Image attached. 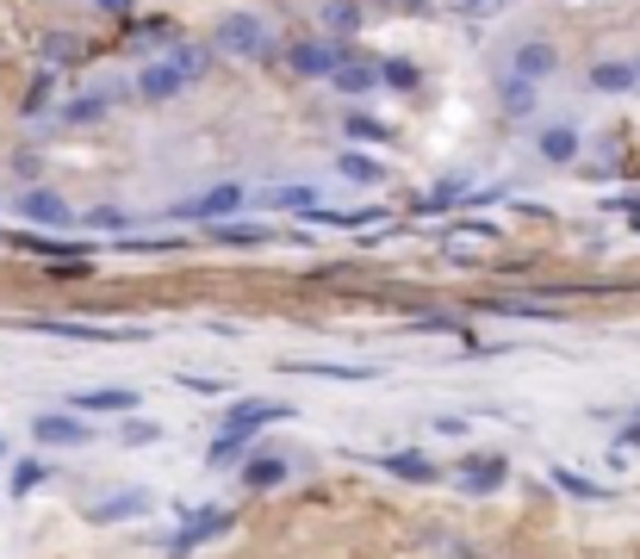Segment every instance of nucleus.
<instances>
[{
	"label": "nucleus",
	"mask_w": 640,
	"mask_h": 559,
	"mask_svg": "<svg viewBox=\"0 0 640 559\" xmlns=\"http://www.w3.org/2000/svg\"><path fill=\"white\" fill-rule=\"evenodd\" d=\"M212 50H224V57H236V62H268L274 32H268V20H255V13H224Z\"/></svg>",
	"instance_id": "obj_1"
},
{
	"label": "nucleus",
	"mask_w": 640,
	"mask_h": 559,
	"mask_svg": "<svg viewBox=\"0 0 640 559\" xmlns=\"http://www.w3.org/2000/svg\"><path fill=\"white\" fill-rule=\"evenodd\" d=\"M274 417H287V410H280V405H261V398L236 405V410H231V423H224V435L212 442V466H218V461H231V454H243V442H249V435H261Z\"/></svg>",
	"instance_id": "obj_2"
},
{
	"label": "nucleus",
	"mask_w": 640,
	"mask_h": 559,
	"mask_svg": "<svg viewBox=\"0 0 640 559\" xmlns=\"http://www.w3.org/2000/svg\"><path fill=\"white\" fill-rule=\"evenodd\" d=\"M554 69H560V50H554L547 38H528V44L510 50V75L516 81H547Z\"/></svg>",
	"instance_id": "obj_3"
},
{
	"label": "nucleus",
	"mask_w": 640,
	"mask_h": 559,
	"mask_svg": "<svg viewBox=\"0 0 640 559\" xmlns=\"http://www.w3.org/2000/svg\"><path fill=\"white\" fill-rule=\"evenodd\" d=\"M224 528H231V510H199V522H194V528H181V535L168 540V554H175V559H187V554H194V547H206V540H218V535H224Z\"/></svg>",
	"instance_id": "obj_4"
},
{
	"label": "nucleus",
	"mask_w": 640,
	"mask_h": 559,
	"mask_svg": "<svg viewBox=\"0 0 640 559\" xmlns=\"http://www.w3.org/2000/svg\"><path fill=\"white\" fill-rule=\"evenodd\" d=\"M243 206V187H212V194H199V199H187V206H175V218H224V212H236Z\"/></svg>",
	"instance_id": "obj_5"
},
{
	"label": "nucleus",
	"mask_w": 640,
	"mask_h": 559,
	"mask_svg": "<svg viewBox=\"0 0 640 559\" xmlns=\"http://www.w3.org/2000/svg\"><path fill=\"white\" fill-rule=\"evenodd\" d=\"M32 435H38V442H50V447H81L94 429L81 423V417H38V423H32Z\"/></svg>",
	"instance_id": "obj_6"
},
{
	"label": "nucleus",
	"mask_w": 640,
	"mask_h": 559,
	"mask_svg": "<svg viewBox=\"0 0 640 559\" xmlns=\"http://www.w3.org/2000/svg\"><path fill=\"white\" fill-rule=\"evenodd\" d=\"M330 81L342 88V94H368L373 81H380V62H368V57H336Z\"/></svg>",
	"instance_id": "obj_7"
},
{
	"label": "nucleus",
	"mask_w": 640,
	"mask_h": 559,
	"mask_svg": "<svg viewBox=\"0 0 640 559\" xmlns=\"http://www.w3.org/2000/svg\"><path fill=\"white\" fill-rule=\"evenodd\" d=\"M287 62L299 69V75L317 81V75H330V69H336V50H330V44H317V38H305V44H292V50H287Z\"/></svg>",
	"instance_id": "obj_8"
},
{
	"label": "nucleus",
	"mask_w": 640,
	"mask_h": 559,
	"mask_svg": "<svg viewBox=\"0 0 640 559\" xmlns=\"http://www.w3.org/2000/svg\"><path fill=\"white\" fill-rule=\"evenodd\" d=\"M162 62H168V69L181 75V88H187V81H199L206 69H212V44H175V57H162Z\"/></svg>",
	"instance_id": "obj_9"
},
{
	"label": "nucleus",
	"mask_w": 640,
	"mask_h": 559,
	"mask_svg": "<svg viewBox=\"0 0 640 559\" xmlns=\"http://www.w3.org/2000/svg\"><path fill=\"white\" fill-rule=\"evenodd\" d=\"M324 32H330L336 44H349L354 32H361V7H354V0H324Z\"/></svg>",
	"instance_id": "obj_10"
},
{
	"label": "nucleus",
	"mask_w": 640,
	"mask_h": 559,
	"mask_svg": "<svg viewBox=\"0 0 640 559\" xmlns=\"http://www.w3.org/2000/svg\"><path fill=\"white\" fill-rule=\"evenodd\" d=\"M137 510H150V491H113V498H100L88 516L94 522H118V516H137Z\"/></svg>",
	"instance_id": "obj_11"
},
{
	"label": "nucleus",
	"mask_w": 640,
	"mask_h": 559,
	"mask_svg": "<svg viewBox=\"0 0 640 559\" xmlns=\"http://www.w3.org/2000/svg\"><path fill=\"white\" fill-rule=\"evenodd\" d=\"M380 466H386V473H398V479H410V485H435V479H442L429 454H386Z\"/></svg>",
	"instance_id": "obj_12"
},
{
	"label": "nucleus",
	"mask_w": 640,
	"mask_h": 559,
	"mask_svg": "<svg viewBox=\"0 0 640 559\" xmlns=\"http://www.w3.org/2000/svg\"><path fill=\"white\" fill-rule=\"evenodd\" d=\"M20 212L32 218V224H69V218H75V212H69V206L57 199V194H44V187H38V194H25V199H20Z\"/></svg>",
	"instance_id": "obj_13"
},
{
	"label": "nucleus",
	"mask_w": 640,
	"mask_h": 559,
	"mask_svg": "<svg viewBox=\"0 0 640 559\" xmlns=\"http://www.w3.org/2000/svg\"><path fill=\"white\" fill-rule=\"evenodd\" d=\"M137 94H143V100H175L181 94V75L168 69V62H150V69L137 75Z\"/></svg>",
	"instance_id": "obj_14"
},
{
	"label": "nucleus",
	"mask_w": 640,
	"mask_h": 559,
	"mask_svg": "<svg viewBox=\"0 0 640 559\" xmlns=\"http://www.w3.org/2000/svg\"><path fill=\"white\" fill-rule=\"evenodd\" d=\"M542 155L547 162H572V155H579V131H572V125H547L542 131Z\"/></svg>",
	"instance_id": "obj_15"
},
{
	"label": "nucleus",
	"mask_w": 640,
	"mask_h": 559,
	"mask_svg": "<svg viewBox=\"0 0 640 559\" xmlns=\"http://www.w3.org/2000/svg\"><path fill=\"white\" fill-rule=\"evenodd\" d=\"M280 479H287V461H274V454H255L249 473H243V485H249V491H274Z\"/></svg>",
	"instance_id": "obj_16"
},
{
	"label": "nucleus",
	"mask_w": 640,
	"mask_h": 559,
	"mask_svg": "<svg viewBox=\"0 0 640 559\" xmlns=\"http://www.w3.org/2000/svg\"><path fill=\"white\" fill-rule=\"evenodd\" d=\"M591 88H597V94H628V88H635V69H628V62H597V69H591Z\"/></svg>",
	"instance_id": "obj_17"
},
{
	"label": "nucleus",
	"mask_w": 640,
	"mask_h": 559,
	"mask_svg": "<svg viewBox=\"0 0 640 559\" xmlns=\"http://www.w3.org/2000/svg\"><path fill=\"white\" fill-rule=\"evenodd\" d=\"M461 485L466 491H498V485H504V461H466Z\"/></svg>",
	"instance_id": "obj_18"
},
{
	"label": "nucleus",
	"mask_w": 640,
	"mask_h": 559,
	"mask_svg": "<svg viewBox=\"0 0 640 559\" xmlns=\"http://www.w3.org/2000/svg\"><path fill=\"white\" fill-rule=\"evenodd\" d=\"M504 113H510V118H528V113H535V81L504 75Z\"/></svg>",
	"instance_id": "obj_19"
},
{
	"label": "nucleus",
	"mask_w": 640,
	"mask_h": 559,
	"mask_svg": "<svg viewBox=\"0 0 640 559\" xmlns=\"http://www.w3.org/2000/svg\"><path fill=\"white\" fill-rule=\"evenodd\" d=\"M75 405H81V410H131V405H137V392H118V386H106V392H81Z\"/></svg>",
	"instance_id": "obj_20"
},
{
	"label": "nucleus",
	"mask_w": 640,
	"mask_h": 559,
	"mask_svg": "<svg viewBox=\"0 0 640 559\" xmlns=\"http://www.w3.org/2000/svg\"><path fill=\"white\" fill-rule=\"evenodd\" d=\"M336 168L349 174V180H361V187H368V180H380V162H373V155H361V150H342V155H336Z\"/></svg>",
	"instance_id": "obj_21"
},
{
	"label": "nucleus",
	"mask_w": 640,
	"mask_h": 559,
	"mask_svg": "<svg viewBox=\"0 0 640 559\" xmlns=\"http://www.w3.org/2000/svg\"><path fill=\"white\" fill-rule=\"evenodd\" d=\"M447 13H454V20H498L504 0H447Z\"/></svg>",
	"instance_id": "obj_22"
},
{
	"label": "nucleus",
	"mask_w": 640,
	"mask_h": 559,
	"mask_svg": "<svg viewBox=\"0 0 640 559\" xmlns=\"http://www.w3.org/2000/svg\"><path fill=\"white\" fill-rule=\"evenodd\" d=\"M106 113V94H81V100H69V106H62V118H69V125H88V118H100Z\"/></svg>",
	"instance_id": "obj_23"
},
{
	"label": "nucleus",
	"mask_w": 640,
	"mask_h": 559,
	"mask_svg": "<svg viewBox=\"0 0 640 559\" xmlns=\"http://www.w3.org/2000/svg\"><path fill=\"white\" fill-rule=\"evenodd\" d=\"M380 75H386L392 88H417V62H410V57H386V62H380Z\"/></svg>",
	"instance_id": "obj_24"
},
{
	"label": "nucleus",
	"mask_w": 640,
	"mask_h": 559,
	"mask_svg": "<svg viewBox=\"0 0 640 559\" xmlns=\"http://www.w3.org/2000/svg\"><path fill=\"white\" fill-rule=\"evenodd\" d=\"M386 131V125H380V118L373 113H349V137H361V143H373V137Z\"/></svg>",
	"instance_id": "obj_25"
},
{
	"label": "nucleus",
	"mask_w": 640,
	"mask_h": 559,
	"mask_svg": "<svg viewBox=\"0 0 640 559\" xmlns=\"http://www.w3.org/2000/svg\"><path fill=\"white\" fill-rule=\"evenodd\" d=\"M88 224H94V231H125V212H118V206H94Z\"/></svg>",
	"instance_id": "obj_26"
},
{
	"label": "nucleus",
	"mask_w": 640,
	"mask_h": 559,
	"mask_svg": "<svg viewBox=\"0 0 640 559\" xmlns=\"http://www.w3.org/2000/svg\"><path fill=\"white\" fill-rule=\"evenodd\" d=\"M44 473H50L44 461H25L20 473H13V491H32V485H44Z\"/></svg>",
	"instance_id": "obj_27"
},
{
	"label": "nucleus",
	"mask_w": 640,
	"mask_h": 559,
	"mask_svg": "<svg viewBox=\"0 0 640 559\" xmlns=\"http://www.w3.org/2000/svg\"><path fill=\"white\" fill-rule=\"evenodd\" d=\"M44 57H57V62L81 57V38H44Z\"/></svg>",
	"instance_id": "obj_28"
},
{
	"label": "nucleus",
	"mask_w": 640,
	"mask_h": 559,
	"mask_svg": "<svg viewBox=\"0 0 640 559\" xmlns=\"http://www.w3.org/2000/svg\"><path fill=\"white\" fill-rule=\"evenodd\" d=\"M554 485H566V491H579V498H603V485H591V479H572V473H554Z\"/></svg>",
	"instance_id": "obj_29"
},
{
	"label": "nucleus",
	"mask_w": 640,
	"mask_h": 559,
	"mask_svg": "<svg viewBox=\"0 0 640 559\" xmlns=\"http://www.w3.org/2000/svg\"><path fill=\"white\" fill-rule=\"evenodd\" d=\"M125 442H155V423H125Z\"/></svg>",
	"instance_id": "obj_30"
},
{
	"label": "nucleus",
	"mask_w": 640,
	"mask_h": 559,
	"mask_svg": "<svg viewBox=\"0 0 640 559\" xmlns=\"http://www.w3.org/2000/svg\"><path fill=\"white\" fill-rule=\"evenodd\" d=\"M100 7H106V13H131V0H100Z\"/></svg>",
	"instance_id": "obj_31"
},
{
	"label": "nucleus",
	"mask_w": 640,
	"mask_h": 559,
	"mask_svg": "<svg viewBox=\"0 0 640 559\" xmlns=\"http://www.w3.org/2000/svg\"><path fill=\"white\" fill-rule=\"evenodd\" d=\"M628 218H635V224H640V206H628Z\"/></svg>",
	"instance_id": "obj_32"
},
{
	"label": "nucleus",
	"mask_w": 640,
	"mask_h": 559,
	"mask_svg": "<svg viewBox=\"0 0 640 559\" xmlns=\"http://www.w3.org/2000/svg\"><path fill=\"white\" fill-rule=\"evenodd\" d=\"M584 7H603V0H584Z\"/></svg>",
	"instance_id": "obj_33"
},
{
	"label": "nucleus",
	"mask_w": 640,
	"mask_h": 559,
	"mask_svg": "<svg viewBox=\"0 0 640 559\" xmlns=\"http://www.w3.org/2000/svg\"><path fill=\"white\" fill-rule=\"evenodd\" d=\"M635 88H640V69H635Z\"/></svg>",
	"instance_id": "obj_34"
}]
</instances>
